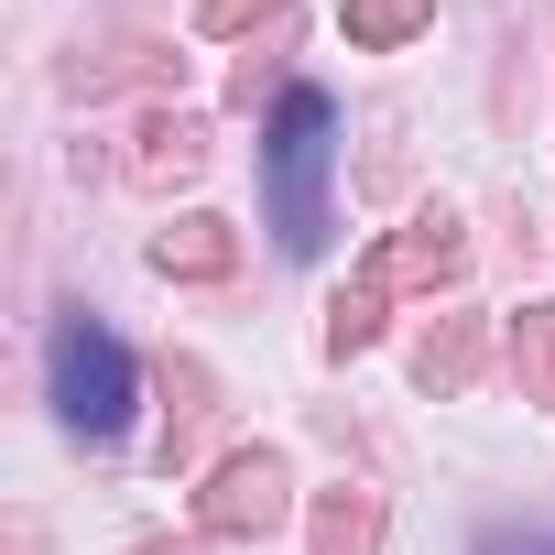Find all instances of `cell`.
I'll use <instances>...</instances> for the list:
<instances>
[{"instance_id": "cell-3", "label": "cell", "mask_w": 555, "mask_h": 555, "mask_svg": "<svg viewBox=\"0 0 555 555\" xmlns=\"http://www.w3.org/2000/svg\"><path fill=\"white\" fill-rule=\"evenodd\" d=\"M284 522H295V468L272 457V447H240V457L207 468V490H196V533H218V544H261V533H284Z\"/></svg>"}, {"instance_id": "cell-14", "label": "cell", "mask_w": 555, "mask_h": 555, "mask_svg": "<svg viewBox=\"0 0 555 555\" xmlns=\"http://www.w3.org/2000/svg\"><path fill=\"white\" fill-rule=\"evenodd\" d=\"M272 12H284V0H196V34H250Z\"/></svg>"}, {"instance_id": "cell-15", "label": "cell", "mask_w": 555, "mask_h": 555, "mask_svg": "<svg viewBox=\"0 0 555 555\" xmlns=\"http://www.w3.org/2000/svg\"><path fill=\"white\" fill-rule=\"evenodd\" d=\"M479 555H555V533H490Z\"/></svg>"}, {"instance_id": "cell-13", "label": "cell", "mask_w": 555, "mask_h": 555, "mask_svg": "<svg viewBox=\"0 0 555 555\" xmlns=\"http://www.w3.org/2000/svg\"><path fill=\"white\" fill-rule=\"evenodd\" d=\"M196 425H207V371L185 360V371H175V447H164V457H185V447H196Z\"/></svg>"}, {"instance_id": "cell-10", "label": "cell", "mask_w": 555, "mask_h": 555, "mask_svg": "<svg viewBox=\"0 0 555 555\" xmlns=\"http://www.w3.org/2000/svg\"><path fill=\"white\" fill-rule=\"evenodd\" d=\"M349 44H371V55H392V44H414L425 23H436V0H349Z\"/></svg>"}, {"instance_id": "cell-9", "label": "cell", "mask_w": 555, "mask_h": 555, "mask_svg": "<svg viewBox=\"0 0 555 555\" xmlns=\"http://www.w3.org/2000/svg\"><path fill=\"white\" fill-rule=\"evenodd\" d=\"M382 306H392V284H382V272H360V284L327 306V360H360V349L382 338Z\"/></svg>"}, {"instance_id": "cell-6", "label": "cell", "mask_w": 555, "mask_h": 555, "mask_svg": "<svg viewBox=\"0 0 555 555\" xmlns=\"http://www.w3.org/2000/svg\"><path fill=\"white\" fill-rule=\"evenodd\" d=\"M240 261V240H229V218H175V229H153V272L164 284H218V272Z\"/></svg>"}, {"instance_id": "cell-12", "label": "cell", "mask_w": 555, "mask_h": 555, "mask_svg": "<svg viewBox=\"0 0 555 555\" xmlns=\"http://www.w3.org/2000/svg\"><path fill=\"white\" fill-rule=\"evenodd\" d=\"M512 371H522L533 403H555V306H522L512 317Z\"/></svg>"}, {"instance_id": "cell-5", "label": "cell", "mask_w": 555, "mask_h": 555, "mask_svg": "<svg viewBox=\"0 0 555 555\" xmlns=\"http://www.w3.org/2000/svg\"><path fill=\"white\" fill-rule=\"evenodd\" d=\"M196 175H207V120L153 109V120L131 131V185H142V196H175V185H196Z\"/></svg>"}, {"instance_id": "cell-1", "label": "cell", "mask_w": 555, "mask_h": 555, "mask_svg": "<svg viewBox=\"0 0 555 555\" xmlns=\"http://www.w3.org/2000/svg\"><path fill=\"white\" fill-rule=\"evenodd\" d=\"M327 153H338V109H327L317 88H284V109H272V142H261L272 240H284V250H317V240H327Z\"/></svg>"}, {"instance_id": "cell-11", "label": "cell", "mask_w": 555, "mask_h": 555, "mask_svg": "<svg viewBox=\"0 0 555 555\" xmlns=\"http://www.w3.org/2000/svg\"><path fill=\"white\" fill-rule=\"evenodd\" d=\"M131 77H164V55H153L142 34H131V44H109L99 66L77 55V66H66V99H109V88H131Z\"/></svg>"}, {"instance_id": "cell-16", "label": "cell", "mask_w": 555, "mask_h": 555, "mask_svg": "<svg viewBox=\"0 0 555 555\" xmlns=\"http://www.w3.org/2000/svg\"><path fill=\"white\" fill-rule=\"evenodd\" d=\"M131 555H185V544H131Z\"/></svg>"}, {"instance_id": "cell-4", "label": "cell", "mask_w": 555, "mask_h": 555, "mask_svg": "<svg viewBox=\"0 0 555 555\" xmlns=\"http://www.w3.org/2000/svg\"><path fill=\"white\" fill-rule=\"evenodd\" d=\"M457 261H468V240H457V207H425V218H403L382 250H371V272L403 295V284H457Z\"/></svg>"}, {"instance_id": "cell-7", "label": "cell", "mask_w": 555, "mask_h": 555, "mask_svg": "<svg viewBox=\"0 0 555 555\" xmlns=\"http://www.w3.org/2000/svg\"><path fill=\"white\" fill-rule=\"evenodd\" d=\"M479 360H490V327H479V317H436L425 349H414V382H425V392H468Z\"/></svg>"}, {"instance_id": "cell-8", "label": "cell", "mask_w": 555, "mask_h": 555, "mask_svg": "<svg viewBox=\"0 0 555 555\" xmlns=\"http://www.w3.org/2000/svg\"><path fill=\"white\" fill-rule=\"evenodd\" d=\"M317 555H382V490H327L317 501Z\"/></svg>"}, {"instance_id": "cell-2", "label": "cell", "mask_w": 555, "mask_h": 555, "mask_svg": "<svg viewBox=\"0 0 555 555\" xmlns=\"http://www.w3.org/2000/svg\"><path fill=\"white\" fill-rule=\"evenodd\" d=\"M55 414L77 436H120L131 425V349L109 327H88V317L55 327Z\"/></svg>"}]
</instances>
